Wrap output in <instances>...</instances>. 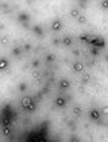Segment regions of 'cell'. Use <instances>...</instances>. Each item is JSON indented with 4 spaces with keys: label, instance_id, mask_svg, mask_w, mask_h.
I'll use <instances>...</instances> for the list:
<instances>
[{
    "label": "cell",
    "instance_id": "obj_1",
    "mask_svg": "<svg viewBox=\"0 0 108 142\" xmlns=\"http://www.w3.org/2000/svg\"><path fill=\"white\" fill-rule=\"evenodd\" d=\"M101 111L100 110H97V108H92L91 111H89V119L91 121H93V122H97V121H100L101 119Z\"/></svg>",
    "mask_w": 108,
    "mask_h": 142
},
{
    "label": "cell",
    "instance_id": "obj_2",
    "mask_svg": "<svg viewBox=\"0 0 108 142\" xmlns=\"http://www.w3.org/2000/svg\"><path fill=\"white\" fill-rule=\"evenodd\" d=\"M51 30L54 31V33H58V31L62 30V22H61L59 19H54L51 22Z\"/></svg>",
    "mask_w": 108,
    "mask_h": 142
},
{
    "label": "cell",
    "instance_id": "obj_3",
    "mask_svg": "<svg viewBox=\"0 0 108 142\" xmlns=\"http://www.w3.org/2000/svg\"><path fill=\"white\" fill-rule=\"evenodd\" d=\"M66 103H68V99H66V98H64V96H57V98H56V100H54V104H56L58 108L65 107V106H66Z\"/></svg>",
    "mask_w": 108,
    "mask_h": 142
},
{
    "label": "cell",
    "instance_id": "obj_4",
    "mask_svg": "<svg viewBox=\"0 0 108 142\" xmlns=\"http://www.w3.org/2000/svg\"><path fill=\"white\" fill-rule=\"evenodd\" d=\"M91 43L95 47H103V46L105 45V41H104L101 37H96V38H93V39H91Z\"/></svg>",
    "mask_w": 108,
    "mask_h": 142
},
{
    "label": "cell",
    "instance_id": "obj_5",
    "mask_svg": "<svg viewBox=\"0 0 108 142\" xmlns=\"http://www.w3.org/2000/svg\"><path fill=\"white\" fill-rule=\"evenodd\" d=\"M58 87H59V89H68V88H70V81L68 78H61L58 83Z\"/></svg>",
    "mask_w": 108,
    "mask_h": 142
},
{
    "label": "cell",
    "instance_id": "obj_6",
    "mask_svg": "<svg viewBox=\"0 0 108 142\" xmlns=\"http://www.w3.org/2000/svg\"><path fill=\"white\" fill-rule=\"evenodd\" d=\"M84 69H85V65H84L82 62H80V61H77V62H74V64H73V70H74V72H77V73L84 72Z\"/></svg>",
    "mask_w": 108,
    "mask_h": 142
},
{
    "label": "cell",
    "instance_id": "obj_7",
    "mask_svg": "<svg viewBox=\"0 0 108 142\" xmlns=\"http://www.w3.org/2000/svg\"><path fill=\"white\" fill-rule=\"evenodd\" d=\"M28 20H30L28 14H26V12H20V14L18 15V22H20V23H27Z\"/></svg>",
    "mask_w": 108,
    "mask_h": 142
},
{
    "label": "cell",
    "instance_id": "obj_8",
    "mask_svg": "<svg viewBox=\"0 0 108 142\" xmlns=\"http://www.w3.org/2000/svg\"><path fill=\"white\" fill-rule=\"evenodd\" d=\"M31 103H33V98H30V96H25L22 99V107L23 108H27Z\"/></svg>",
    "mask_w": 108,
    "mask_h": 142
},
{
    "label": "cell",
    "instance_id": "obj_9",
    "mask_svg": "<svg viewBox=\"0 0 108 142\" xmlns=\"http://www.w3.org/2000/svg\"><path fill=\"white\" fill-rule=\"evenodd\" d=\"M33 33L38 37H41V35H43V29L39 25H35V26H33Z\"/></svg>",
    "mask_w": 108,
    "mask_h": 142
},
{
    "label": "cell",
    "instance_id": "obj_10",
    "mask_svg": "<svg viewBox=\"0 0 108 142\" xmlns=\"http://www.w3.org/2000/svg\"><path fill=\"white\" fill-rule=\"evenodd\" d=\"M80 11L79 10H77V8H72L70 11H69V16H70V18H73V19H77V18H79L80 16Z\"/></svg>",
    "mask_w": 108,
    "mask_h": 142
},
{
    "label": "cell",
    "instance_id": "obj_11",
    "mask_svg": "<svg viewBox=\"0 0 108 142\" xmlns=\"http://www.w3.org/2000/svg\"><path fill=\"white\" fill-rule=\"evenodd\" d=\"M8 65H10V62H8V60H7V58H2V60H0V70L7 69V68H8Z\"/></svg>",
    "mask_w": 108,
    "mask_h": 142
},
{
    "label": "cell",
    "instance_id": "obj_12",
    "mask_svg": "<svg viewBox=\"0 0 108 142\" xmlns=\"http://www.w3.org/2000/svg\"><path fill=\"white\" fill-rule=\"evenodd\" d=\"M73 115H74L76 118H80V116L82 115V108L79 107V106H76V107L73 108Z\"/></svg>",
    "mask_w": 108,
    "mask_h": 142
},
{
    "label": "cell",
    "instance_id": "obj_13",
    "mask_svg": "<svg viewBox=\"0 0 108 142\" xmlns=\"http://www.w3.org/2000/svg\"><path fill=\"white\" fill-rule=\"evenodd\" d=\"M62 43H64L65 46H70V45L73 43V39L69 37V35H65V37L62 38Z\"/></svg>",
    "mask_w": 108,
    "mask_h": 142
},
{
    "label": "cell",
    "instance_id": "obj_14",
    "mask_svg": "<svg viewBox=\"0 0 108 142\" xmlns=\"http://www.w3.org/2000/svg\"><path fill=\"white\" fill-rule=\"evenodd\" d=\"M56 60H57L56 54H53V53H47V54H46V61H47V62H54Z\"/></svg>",
    "mask_w": 108,
    "mask_h": 142
},
{
    "label": "cell",
    "instance_id": "obj_15",
    "mask_svg": "<svg viewBox=\"0 0 108 142\" xmlns=\"http://www.w3.org/2000/svg\"><path fill=\"white\" fill-rule=\"evenodd\" d=\"M76 20H77L79 25H84V23H87V16H85V15H80V16L77 18Z\"/></svg>",
    "mask_w": 108,
    "mask_h": 142
},
{
    "label": "cell",
    "instance_id": "obj_16",
    "mask_svg": "<svg viewBox=\"0 0 108 142\" xmlns=\"http://www.w3.org/2000/svg\"><path fill=\"white\" fill-rule=\"evenodd\" d=\"M8 43H10V37L8 35H3L2 37V45L3 46H7Z\"/></svg>",
    "mask_w": 108,
    "mask_h": 142
},
{
    "label": "cell",
    "instance_id": "obj_17",
    "mask_svg": "<svg viewBox=\"0 0 108 142\" xmlns=\"http://www.w3.org/2000/svg\"><path fill=\"white\" fill-rule=\"evenodd\" d=\"M20 53H22V49H20V47H15V49H12V52H11V54H12L14 57H18Z\"/></svg>",
    "mask_w": 108,
    "mask_h": 142
},
{
    "label": "cell",
    "instance_id": "obj_18",
    "mask_svg": "<svg viewBox=\"0 0 108 142\" xmlns=\"http://www.w3.org/2000/svg\"><path fill=\"white\" fill-rule=\"evenodd\" d=\"M100 8L108 10V0H101V2H100Z\"/></svg>",
    "mask_w": 108,
    "mask_h": 142
},
{
    "label": "cell",
    "instance_id": "obj_19",
    "mask_svg": "<svg viewBox=\"0 0 108 142\" xmlns=\"http://www.w3.org/2000/svg\"><path fill=\"white\" fill-rule=\"evenodd\" d=\"M99 49H100V47H95V46H93V49L91 50V54H92L93 57H97L99 54H100V50H99Z\"/></svg>",
    "mask_w": 108,
    "mask_h": 142
},
{
    "label": "cell",
    "instance_id": "obj_20",
    "mask_svg": "<svg viewBox=\"0 0 108 142\" xmlns=\"http://www.w3.org/2000/svg\"><path fill=\"white\" fill-rule=\"evenodd\" d=\"M82 84H88L89 81H91V75H84V77H82Z\"/></svg>",
    "mask_w": 108,
    "mask_h": 142
},
{
    "label": "cell",
    "instance_id": "obj_21",
    "mask_svg": "<svg viewBox=\"0 0 108 142\" xmlns=\"http://www.w3.org/2000/svg\"><path fill=\"white\" fill-rule=\"evenodd\" d=\"M26 89H27V84H26V83H20V84H19V91H20V92H25Z\"/></svg>",
    "mask_w": 108,
    "mask_h": 142
},
{
    "label": "cell",
    "instance_id": "obj_22",
    "mask_svg": "<svg viewBox=\"0 0 108 142\" xmlns=\"http://www.w3.org/2000/svg\"><path fill=\"white\" fill-rule=\"evenodd\" d=\"M101 115H104V116H108V106H104V107H101Z\"/></svg>",
    "mask_w": 108,
    "mask_h": 142
},
{
    "label": "cell",
    "instance_id": "obj_23",
    "mask_svg": "<svg viewBox=\"0 0 108 142\" xmlns=\"http://www.w3.org/2000/svg\"><path fill=\"white\" fill-rule=\"evenodd\" d=\"M3 134H4V135H11V130H10V127H7V126H5V127L3 129Z\"/></svg>",
    "mask_w": 108,
    "mask_h": 142
},
{
    "label": "cell",
    "instance_id": "obj_24",
    "mask_svg": "<svg viewBox=\"0 0 108 142\" xmlns=\"http://www.w3.org/2000/svg\"><path fill=\"white\" fill-rule=\"evenodd\" d=\"M31 65H33V68H38V66H39V60H34L31 62Z\"/></svg>",
    "mask_w": 108,
    "mask_h": 142
},
{
    "label": "cell",
    "instance_id": "obj_25",
    "mask_svg": "<svg viewBox=\"0 0 108 142\" xmlns=\"http://www.w3.org/2000/svg\"><path fill=\"white\" fill-rule=\"evenodd\" d=\"M26 110H27V111H30V112H31V111H34V110H35V104H34V103H31V104H30V106H28Z\"/></svg>",
    "mask_w": 108,
    "mask_h": 142
},
{
    "label": "cell",
    "instance_id": "obj_26",
    "mask_svg": "<svg viewBox=\"0 0 108 142\" xmlns=\"http://www.w3.org/2000/svg\"><path fill=\"white\" fill-rule=\"evenodd\" d=\"M33 77L35 78V80H39V78H41V75L38 73V72H35V73H33Z\"/></svg>",
    "mask_w": 108,
    "mask_h": 142
},
{
    "label": "cell",
    "instance_id": "obj_27",
    "mask_svg": "<svg viewBox=\"0 0 108 142\" xmlns=\"http://www.w3.org/2000/svg\"><path fill=\"white\" fill-rule=\"evenodd\" d=\"M3 124H4V126H7V124H10V119H7V118H5V119L3 121Z\"/></svg>",
    "mask_w": 108,
    "mask_h": 142
},
{
    "label": "cell",
    "instance_id": "obj_28",
    "mask_svg": "<svg viewBox=\"0 0 108 142\" xmlns=\"http://www.w3.org/2000/svg\"><path fill=\"white\" fill-rule=\"evenodd\" d=\"M73 54H74V56H80V50H73Z\"/></svg>",
    "mask_w": 108,
    "mask_h": 142
},
{
    "label": "cell",
    "instance_id": "obj_29",
    "mask_svg": "<svg viewBox=\"0 0 108 142\" xmlns=\"http://www.w3.org/2000/svg\"><path fill=\"white\" fill-rule=\"evenodd\" d=\"M53 43L54 45H59V41H58V39H53Z\"/></svg>",
    "mask_w": 108,
    "mask_h": 142
},
{
    "label": "cell",
    "instance_id": "obj_30",
    "mask_svg": "<svg viewBox=\"0 0 108 142\" xmlns=\"http://www.w3.org/2000/svg\"><path fill=\"white\" fill-rule=\"evenodd\" d=\"M105 61L108 62V54H107V56H105Z\"/></svg>",
    "mask_w": 108,
    "mask_h": 142
},
{
    "label": "cell",
    "instance_id": "obj_31",
    "mask_svg": "<svg viewBox=\"0 0 108 142\" xmlns=\"http://www.w3.org/2000/svg\"><path fill=\"white\" fill-rule=\"evenodd\" d=\"M80 2H88V0H80Z\"/></svg>",
    "mask_w": 108,
    "mask_h": 142
}]
</instances>
